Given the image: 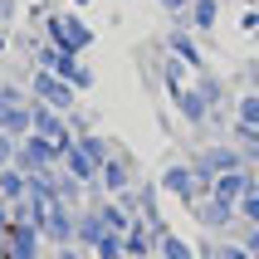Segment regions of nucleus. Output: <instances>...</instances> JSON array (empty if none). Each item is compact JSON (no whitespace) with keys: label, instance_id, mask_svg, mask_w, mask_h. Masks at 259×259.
Here are the masks:
<instances>
[{"label":"nucleus","instance_id":"1","mask_svg":"<svg viewBox=\"0 0 259 259\" xmlns=\"http://www.w3.org/2000/svg\"><path fill=\"white\" fill-rule=\"evenodd\" d=\"M191 166H196L201 181H215V176H225V171L249 166V157H245V147H235V142H210V147H201V152L191 157ZM249 171H254V166H249Z\"/></svg>","mask_w":259,"mask_h":259},{"label":"nucleus","instance_id":"2","mask_svg":"<svg viewBox=\"0 0 259 259\" xmlns=\"http://www.w3.org/2000/svg\"><path fill=\"white\" fill-rule=\"evenodd\" d=\"M59 161H64V147L49 142V137H39V132H29V137L15 142V161L10 166H20L25 176H34V171H54Z\"/></svg>","mask_w":259,"mask_h":259},{"label":"nucleus","instance_id":"3","mask_svg":"<svg viewBox=\"0 0 259 259\" xmlns=\"http://www.w3.org/2000/svg\"><path fill=\"white\" fill-rule=\"evenodd\" d=\"M157 186L166 191V196H176L186 210H191L196 201H205V196H210V181H201L191 161H171V166H161V181H157Z\"/></svg>","mask_w":259,"mask_h":259},{"label":"nucleus","instance_id":"4","mask_svg":"<svg viewBox=\"0 0 259 259\" xmlns=\"http://www.w3.org/2000/svg\"><path fill=\"white\" fill-rule=\"evenodd\" d=\"M44 39H54L59 49H73V54H83L88 44H93V29L78 20V10H54L44 20Z\"/></svg>","mask_w":259,"mask_h":259},{"label":"nucleus","instance_id":"5","mask_svg":"<svg viewBox=\"0 0 259 259\" xmlns=\"http://www.w3.org/2000/svg\"><path fill=\"white\" fill-rule=\"evenodd\" d=\"M29 98L34 103H44V108H59V113H73V83L69 78H59L54 69H34L29 73Z\"/></svg>","mask_w":259,"mask_h":259},{"label":"nucleus","instance_id":"6","mask_svg":"<svg viewBox=\"0 0 259 259\" xmlns=\"http://www.w3.org/2000/svg\"><path fill=\"white\" fill-rule=\"evenodd\" d=\"M196 225H201L205 235H220V230H230L235 220H240V205H230V201H215V196H205V201H196L186 210Z\"/></svg>","mask_w":259,"mask_h":259},{"label":"nucleus","instance_id":"7","mask_svg":"<svg viewBox=\"0 0 259 259\" xmlns=\"http://www.w3.org/2000/svg\"><path fill=\"white\" fill-rule=\"evenodd\" d=\"M73 230H78V205H64L54 201L49 215H44V245H73Z\"/></svg>","mask_w":259,"mask_h":259},{"label":"nucleus","instance_id":"8","mask_svg":"<svg viewBox=\"0 0 259 259\" xmlns=\"http://www.w3.org/2000/svg\"><path fill=\"white\" fill-rule=\"evenodd\" d=\"M39 245H44V235L34 230V225L10 220V230H5V240H0V254H10V259H44Z\"/></svg>","mask_w":259,"mask_h":259},{"label":"nucleus","instance_id":"9","mask_svg":"<svg viewBox=\"0 0 259 259\" xmlns=\"http://www.w3.org/2000/svg\"><path fill=\"white\" fill-rule=\"evenodd\" d=\"M166 98H171L176 117H181L186 127H205V122H210V108H205V98H201V93H196V88L176 83V88H166Z\"/></svg>","mask_w":259,"mask_h":259},{"label":"nucleus","instance_id":"10","mask_svg":"<svg viewBox=\"0 0 259 259\" xmlns=\"http://www.w3.org/2000/svg\"><path fill=\"white\" fill-rule=\"evenodd\" d=\"M98 186L108 191V196H127V191H132V161H127V152L113 147V157L103 161V171H98Z\"/></svg>","mask_w":259,"mask_h":259},{"label":"nucleus","instance_id":"11","mask_svg":"<svg viewBox=\"0 0 259 259\" xmlns=\"http://www.w3.org/2000/svg\"><path fill=\"white\" fill-rule=\"evenodd\" d=\"M59 166H64L73 181H83V186H98V171H103L98 161L88 157V147H83V142H69V147H64V161H59Z\"/></svg>","mask_w":259,"mask_h":259},{"label":"nucleus","instance_id":"12","mask_svg":"<svg viewBox=\"0 0 259 259\" xmlns=\"http://www.w3.org/2000/svg\"><path fill=\"white\" fill-rule=\"evenodd\" d=\"M249 186H259V176L249 171V166H240V171H225V176H215V181H210V196H215V201H230V205H240V196H245Z\"/></svg>","mask_w":259,"mask_h":259},{"label":"nucleus","instance_id":"13","mask_svg":"<svg viewBox=\"0 0 259 259\" xmlns=\"http://www.w3.org/2000/svg\"><path fill=\"white\" fill-rule=\"evenodd\" d=\"M108 235V220L98 215V205H78V230H73V245L78 249H93Z\"/></svg>","mask_w":259,"mask_h":259},{"label":"nucleus","instance_id":"14","mask_svg":"<svg viewBox=\"0 0 259 259\" xmlns=\"http://www.w3.org/2000/svg\"><path fill=\"white\" fill-rule=\"evenodd\" d=\"M166 54H176L191 73H201V44H196L191 29H171V34H166Z\"/></svg>","mask_w":259,"mask_h":259},{"label":"nucleus","instance_id":"15","mask_svg":"<svg viewBox=\"0 0 259 259\" xmlns=\"http://www.w3.org/2000/svg\"><path fill=\"white\" fill-rule=\"evenodd\" d=\"M29 127H34V117H29V103L0 108V132H10L15 142H20V137H29Z\"/></svg>","mask_w":259,"mask_h":259},{"label":"nucleus","instance_id":"16","mask_svg":"<svg viewBox=\"0 0 259 259\" xmlns=\"http://www.w3.org/2000/svg\"><path fill=\"white\" fill-rule=\"evenodd\" d=\"M29 191V176L20 166H0V201H25Z\"/></svg>","mask_w":259,"mask_h":259},{"label":"nucleus","instance_id":"17","mask_svg":"<svg viewBox=\"0 0 259 259\" xmlns=\"http://www.w3.org/2000/svg\"><path fill=\"white\" fill-rule=\"evenodd\" d=\"M191 88H196V93H201V98H205V108H210V113H220V103H225V83H220V78H215V73H196V83H191Z\"/></svg>","mask_w":259,"mask_h":259},{"label":"nucleus","instance_id":"18","mask_svg":"<svg viewBox=\"0 0 259 259\" xmlns=\"http://www.w3.org/2000/svg\"><path fill=\"white\" fill-rule=\"evenodd\" d=\"M54 171H59V166H54ZM54 171H34V176H29V191H25L29 201H44V205H54V201H59Z\"/></svg>","mask_w":259,"mask_h":259},{"label":"nucleus","instance_id":"19","mask_svg":"<svg viewBox=\"0 0 259 259\" xmlns=\"http://www.w3.org/2000/svg\"><path fill=\"white\" fill-rule=\"evenodd\" d=\"M191 29H210L220 20V0H191Z\"/></svg>","mask_w":259,"mask_h":259},{"label":"nucleus","instance_id":"20","mask_svg":"<svg viewBox=\"0 0 259 259\" xmlns=\"http://www.w3.org/2000/svg\"><path fill=\"white\" fill-rule=\"evenodd\" d=\"M235 122L259 127V93H254V88H245V93H240V103H235Z\"/></svg>","mask_w":259,"mask_h":259},{"label":"nucleus","instance_id":"21","mask_svg":"<svg viewBox=\"0 0 259 259\" xmlns=\"http://www.w3.org/2000/svg\"><path fill=\"white\" fill-rule=\"evenodd\" d=\"M54 186H59V201H64V205H78V201H83V181H73L64 166L54 171Z\"/></svg>","mask_w":259,"mask_h":259},{"label":"nucleus","instance_id":"22","mask_svg":"<svg viewBox=\"0 0 259 259\" xmlns=\"http://www.w3.org/2000/svg\"><path fill=\"white\" fill-rule=\"evenodd\" d=\"M88 254H93V259H127V249H122V235H117V230H108L98 245L88 249Z\"/></svg>","mask_w":259,"mask_h":259},{"label":"nucleus","instance_id":"23","mask_svg":"<svg viewBox=\"0 0 259 259\" xmlns=\"http://www.w3.org/2000/svg\"><path fill=\"white\" fill-rule=\"evenodd\" d=\"M157 254H161V259H191L196 249H191L181 235H171V230H166V235H161V245H157Z\"/></svg>","mask_w":259,"mask_h":259},{"label":"nucleus","instance_id":"24","mask_svg":"<svg viewBox=\"0 0 259 259\" xmlns=\"http://www.w3.org/2000/svg\"><path fill=\"white\" fill-rule=\"evenodd\" d=\"M240 220H249V225H259V186H249L245 196H240Z\"/></svg>","mask_w":259,"mask_h":259},{"label":"nucleus","instance_id":"25","mask_svg":"<svg viewBox=\"0 0 259 259\" xmlns=\"http://www.w3.org/2000/svg\"><path fill=\"white\" fill-rule=\"evenodd\" d=\"M161 73H166V88H176V83H186V64H181V59H166V64H161Z\"/></svg>","mask_w":259,"mask_h":259},{"label":"nucleus","instance_id":"26","mask_svg":"<svg viewBox=\"0 0 259 259\" xmlns=\"http://www.w3.org/2000/svg\"><path fill=\"white\" fill-rule=\"evenodd\" d=\"M215 259H249V249H245V245H230V240H225V245L215 249Z\"/></svg>","mask_w":259,"mask_h":259},{"label":"nucleus","instance_id":"27","mask_svg":"<svg viewBox=\"0 0 259 259\" xmlns=\"http://www.w3.org/2000/svg\"><path fill=\"white\" fill-rule=\"evenodd\" d=\"M49 259H93V254H88V249H78V245H59Z\"/></svg>","mask_w":259,"mask_h":259},{"label":"nucleus","instance_id":"28","mask_svg":"<svg viewBox=\"0 0 259 259\" xmlns=\"http://www.w3.org/2000/svg\"><path fill=\"white\" fill-rule=\"evenodd\" d=\"M10 161H15V137L0 132V166H10Z\"/></svg>","mask_w":259,"mask_h":259},{"label":"nucleus","instance_id":"29","mask_svg":"<svg viewBox=\"0 0 259 259\" xmlns=\"http://www.w3.org/2000/svg\"><path fill=\"white\" fill-rule=\"evenodd\" d=\"M240 245L249 249V259H259V225H249V230H245V240H240Z\"/></svg>","mask_w":259,"mask_h":259},{"label":"nucleus","instance_id":"30","mask_svg":"<svg viewBox=\"0 0 259 259\" xmlns=\"http://www.w3.org/2000/svg\"><path fill=\"white\" fill-rule=\"evenodd\" d=\"M245 88H254V93H259V59H249V64H245Z\"/></svg>","mask_w":259,"mask_h":259},{"label":"nucleus","instance_id":"31","mask_svg":"<svg viewBox=\"0 0 259 259\" xmlns=\"http://www.w3.org/2000/svg\"><path fill=\"white\" fill-rule=\"evenodd\" d=\"M157 5H161V10H171V15H186L191 10V0H157Z\"/></svg>","mask_w":259,"mask_h":259},{"label":"nucleus","instance_id":"32","mask_svg":"<svg viewBox=\"0 0 259 259\" xmlns=\"http://www.w3.org/2000/svg\"><path fill=\"white\" fill-rule=\"evenodd\" d=\"M240 25H245V29H259V10H245V15H240Z\"/></svg>","mask_w":259,"mask_h":259},{"label":"nucleus","instance_id":"33","mask_svg":"<svg viewBox=\"0 0 259 259\" xmlns=\"http://www.w3.org/2000/svg\"><path fill=\"white\" fill-rule=\"evenodd\" d=\"M10 230V201H0V235Z\"/></svg>","mask_w":259,"mask_h":259},{"label":"nucleus","instance_id":"34","mask_svg":"<svg viewBox=\"0 0 259 259\" xmlns=\"http://www.w3.org/2000/svg\"><path fill=\"white\" fill-rule=\"evenodd\" d=\"M73 5H88V0H73Z\"/></svg>","mask_w":259,"mask_h":259},{"label":"nucleus","instance_id":"35","mask_svg":"<svg viewBox=\"0 0 259 259\" xmlns=\"http://www.w3.org/2000/svg\"><path fill=\"white\" fill-rule=\"evenodd\" d=\"M254 176H259V161H254Z\"/></svg>","mask_w":259,"mask_h":259},{"label":"nucleus","instance_id":"36","mask_svg":"<svg viewBox=\"0 0 259 259\" xmlns=\"http://www.w3.org/2000/svg\"><path fill=\"white\" fill-rule=\"evenodd\" d=\"M147 259H161V254H147Z\"/></svg>","mask_w":259,"mask_h":259},{"label":"nucleus","instance_id":"37","mask_svg":"<svg viewBox=\"0 0 259 259\" xmlns=\"http://www.w3.org/2000/svg\"><path fill=\"white\" fill-rule=\"evenodd\" d=\"M0 240H5V235H0Z\"/></svg>","mask_w":259,"mask_h":259},{"label":"nucleus","instance_id":"38","mask_svg":"<svg viewBox=\"0 0 259 259\" xmlns=\"http://www.w3.org/2000/svg\"><path fill=\"white\" fill-rule=\"evenodd\" d=\"M44 259H49V254H44Z\"/></svg>","mask_w":259,"mask_h":259},{"label":"nucleus","instance_id":"39","mask_svg":"<svg viewBox=\"0 0 259 259\" xmlns=\"http://www.w3.org/2000/svg\"><path fill=\"white\" fill-rule=\"evenodd\" d=\"M5 259H10V254H5Z\"/></svg>","mask_w":259,"mask_h":259},{"label":"nucleus","instance_id":"40","mask_svg":"<svg viewBox=\"0 0 259 259\" xmlns=\"http://www.w3.org/2000/svg\"><path fill=\"white\" fill-rule=\"evenodd\" d=\"M0 259H5V254H0Z\"/></svg>","mask_w":259,"mask_h":259}]
</instances>
